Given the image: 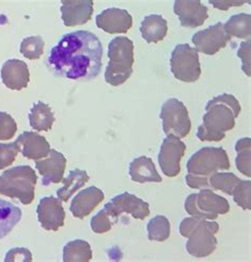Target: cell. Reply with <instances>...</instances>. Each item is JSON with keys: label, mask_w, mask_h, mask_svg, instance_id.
I'll return each instance as SVG.
<instances>
[{"label": "cell", "mask_w": 251, "mask_h": 262, "mask_svg": "<svg viewBox=\"0 0 251 262\" xmlns=\"http://www.w3.org/2000/svg\"><path fill=\"white\" fill-rule=\"evenodd\" d=\"M103 47L90 31L78 30L63 35L50 49L47 67L57 76L71 80H91L101 72Z\"/></svg>", "instance_id": "1"}, {"label": "cell", "mask_w": 251, "mask_h": 262, "mask_svg": "<svg viewBox=\"0 0 251 262\" xmlns=\"http://www.w3.org/2000/svg\"><path fill=\"white\" fill-rule=\"evenodd\" d=\"M241 105L238 98L228 93L215 96L206 105L203 124L198 126L196 137L203 142H220L226 133L236 127Z\"/></svg>", "instance_id": "2"}, {"label": "cell", "mask_w": 251, "mask_h": 262, "mask_svg": "<svg viewBox=\"0 0 251 262\" xmlns=\"http://www.w3.org/2000/svg\"><path fill=\"white\" fill-rule=\"evenodd\" d=\"M219 231L220 225L217 222L195 217L185 218L179 225L180 234L188 238L186 244L188 253L196 258L208 257L216 250L215 235Z\"/></svg>", "instance_id": "3"}, {"label": "cell", "mask_w": 251, "mask_h": 262, "mask_svg": "<svg viewBox=\"0 0 251 262\" xmlns=\"http://www.w3.org/2000/svg\"><path fill=\"white\" fill-rule=\"evenodd\" d=\"M133 42L126 36L114 37L108 43V64L105 70L106 83L112 87L123 85L132 74L135 62Z\"/></svg>", "instance_id": "4"}, {"label": "cell", "mask_w": 251, "mask_h": 262, "mask_svg": "<svg viewBox=\"0 0 251 262\" xmlns=\"http://www.w3.org/2000/svg\"><path fill=\"white\" fill-rule=\"evenodd\" d=\"M36 183L37 176L31 166H15L0 176V194L18 199L24 205H29L34 200Z\"/></svg>", "instance_id": "5"}, {"label": "cell", "mask_w": 251, "mask_h": 262, "mask_svg": "<svg viewBox=\"0 0 251 262\" xmlns=\"http://www.w3.org/2000/svg\"><path fill=\"white\" fill-rule=\"evenodd\" d=\"M189 215L199 219L216 220L219 215H226L230 210L229 202L209 188L198 193H191L185 202Z\"/></svg>", "instance_id": "6"}, {"label": "cell", "mask_w": 251, "mask_h": 262, "mask_svg": "<svg viewBox=\"0 0 251 262\" xmlns=\"http://www.w3.org/2000/svg\"><path fill=\"white\" fill-rule=\"evenodd\" d=\"M230 168L228 154L222 147H203L188 161L187 170L191 174L207 176Z\"/></svg>", "instance_id": "7"}, {"label": "cell", "mask_w": 251, "mask_h": 262, "mask_svg": "<svg viewBox=\"0 0 251 262\" xmlns=\"http://www.w3.org/2000/svg\"><path fill=\"white\" fill-rule=\"evenodd\" d=\"M170 62L174 77L185 83H194L202 74L198 52L189 43L175 46Z\"/></svg>", "instance_id": "8"}, {"label": "cell", "mask_w": 251, "mask_h": 262, "mask_svg": "<svg viewBox=\"0 0 251 262\" xmlns=\"http://www.w3.org/2000/svg\"><path fill=\"white\" fill-rule=\"evenodd\" d=\"M160 119L166 136L172 135L182 139L190 134L192 124L189 112L186 105L178 98H169L162 104Z\"/></svg>", "instance_id": "9"}, {"label": "cell", "mask_w": 251, "mask_h": 262, "mask_svg": "<svg viewBox=\"0 0 251 262\" xmlns=\"http://www.w3.org/2000/svg\"><path fill=\"white\" fill-rule=\"evenodd\" d=\"M103 209L113 223L117 222L122 214H129L137 220H143L150 214L148 203L129 192H123L113 196L104 205Z\"/></svg>", "instance_id": "10"}, {"label": "cell", "mask_w": 251, "mask_h": 262, "mask_svg": "<svg viewBox=\"0 0 251 262\" xmlns=\"http://www.w3.org/2000/svg\"><path fill=\"white\" fill-rule=\"evenodd\" d=\"M187 146L179 138L169 135L161 146L158 155L159 165L166 177H176L180 172V161L186 154Z\"/></svg>", "instance_id": "11"}, {"label": "cell", "mask_w": 251, "mask_h": 262, "mask_svg": "<svg viewBox=\"0 0 251 262\" xmlns=\"http://www.w3.org/2000/svg\"><path fill=\"white\" fill-rule=\"evenodd\" d=\"M230 40L231 36L225 32L224 24L222 23H217L205 30L198 31L192 36V42L195 45L197 52L207 55L216 54Z\"/></svg>", "instance_id": "12"}, {"label": "cell", "mask_w": 251, "mask_h": 262, "mask_svg": "<svg viewBox=\"0 0 251 262\" xmlns=\"http://www.w3.org/2000/svg\"><path fill=\"white\" fill-rule=\"evenodd\" d=\"M36 212L40 224L45 231L56 232L65 223L66 212L62 201L53 195L42 198Z\"/></svg>", "instance_id": "13"}, {"label": "cell", "mask_w": 251, "mask_h": 262, "mask_svg": "<svg viewBox=\"0 0 251 262\" xmlns=\"http://www.w3.org/2000/svg\"><path fill=\"white\" fill-rule=\"evenodd\" d=\"M174 13L185 28H197L208 19V8L200 0H176Z\"/></svg>", "instance_id": "14"}, {"label": "cell", "mask_w": 251, "mask_h": 262, "mask_svg": "<svg viewBox=\"0 0 251 262\" xmlns=\"http://www.w3.org/2000/svg\"><path fill=\"white\" fill-rule=\"evenodd\" d=\"M95 25L109 34H120L130 30L132 17L124 9L108 8L96 15Z\"/></svg>", "instance_id": "15"}, {"label": "cell", "mask_w": 251, "mask_h": 262, "mask_svg": "<svg viewBox=\"0 0 251 262\" xmlns=\"http://www.w3.org/2000/svg\"><path fill=\"white\" fill-rule=\"evenodd\" d=\"M67 165V159L62 152L51 149L48 159L35 161V167L43 177L42 184L48 186L50 184H59L63 181Z\"/></svg>", "instance_id": "16"}, {"label": "cell", "mask_w": 251, "mask_h": 262, "mask_svg": "<svg viewBox=\"0 0 251 262\" xmlns=\"http://www.w3.org/2000/svg\"><path fill=\"white\" fill-rule=\"evenodd\" d=\"M62 20L66 27L87 24L93 13L92 0H62Z\"/></svg>", "instance_id": "17"}, {"label": "cell", "mask_w": 251, "mask_h": 262, "mask_svg": "<svg viewBox=\"0 0 251 262\" xmlns=\"http://www.w3.org/2000/svg\"><path fill=\"white\" fill-rule=\"evenodd\" d=\"M0 76L4 85L11 90H22L28 87L30 72L28 64L21 60L12 58L4 62Z\"/></svg>", "instance_id": "18"}, {"label": "cell", "mask_w": 251, "mask_h": 262, "mask_svg": "<svg viewBox=\"0 0 251 262\" xmlns=\"http://www.w3.org/2000/svg\"><path fill=\"white\" fill-rule=\"evenodd\" d=\"M104 192L95 186L83 189L74 196L70 204L71 214L75 218L84 219L89 216L100 203L104 201Z\"/></svg>", "instance_id": "19"}, {"label": "cell", "mask_w": 251, "mask_h": 262, "mask_svg": "<svg viewBox=\"0 0 251 262\" xmlns=\"http://www.w3.org/2000/svg\"><path fill=\"white\" fill-rule=\"evenodd\" d=\"M15 143L18 146L20 152L29 160L37 161L44 159L49 156L50 150H51L46 138L34 131H25Z\"/></svg>", "instance_id": "20"}, {"label": "cell", "mask_w": 251, "mask_h": 262, "mask_svg": "<svg viewBox=\"0 0 251 262\" xmlns=\"http://www.w3.org/2000/svg\"><path fill=\"white\" fill-rule=\"evenodd\" d=\"M129 176L133 182L138 183H160L162 181L153 160L147 157H139L130 162Z\"/></svg>", "instance_id": "21"}, {"label": "cell", "mask_w": 251, "mask_h": 262, "mask_svg": "<svg viewBox=\"0 0 251 262\" xmlns=\"http://www.w3.org/2000/svg\"><path fill=\"white\" fill-rule=\"evenodd\" d=\"M167 21L161 15L152 14L143 18L140 26L142 38L148 43H158L163 40L167 34Z\"/></svg>", "instance_id": "22"}, {"label": "cell", "mask_w": 251, "mask_h": 262, "mask_svg": "<svg viewBox=\"0 0 251 262\" xmlns=\"http://www.w3.org/2000/svg\"><path fill=\"white\" fill-rule=\"evenodd\" d=\"M88 181H89V176L85 170H81L79 168H74L70 170L67 178L63 179L62 182L64 185L61 188H59L56 191L57 198L63 202H67Z\"/></svg>", "instance_id": "23"}, {"label": "cell", "mask_w": 251, "mask_h": 262, "mask_svg": "<svg viewBox=\"0 0 251 262\" xmlns=\"http://www.w3.org/2000/svg\"><path fill=\"white\" fill-rule=\"evenodd\" d=\"M54 121L55 117L51 107L44 102L35 103L29 112L30 126L36 131L50 130Z\"/></svg>", "instance_id": "24"}, {"label": "cell", "mask_w": 251, "mask_h": 262, "mask_svg": "<svg viewBox=\"0 0 251 262\" xmlns=\"http://www.w3.org/2000/svg\"><path fill=\"white\" fill-rule=\"evenodd\" d=\"M22 209L12 202L0 199V240L7 237L22 219Z\"/></svg>", "instance_id": "25"}, {"label": "cell", "mask_w": 251, "mask_h": 262, "mask_svg": "<svg viewBox=\"0 0 251 262\" xmlns=\"http://www.w3.org/2000/svg\"><path fill=\"white\" fill-rule=\"evenodd\" d=\"M92 259L90 244L85 240H72L63 249L64 262H88Z\"/></svg>", "instance_id": "26"}, {"label": "cell", "mask_w": 251, "mask_h": 262, "mask_svg": "<svg viewBox=\"0 0 251 262\" xmlns=\"http://www.w3.org/2000/svg\"><path fill=\"white\" fill-rule=\"evenodd\" d=\"M224 30L230 36L242 39H250L251 36V16L250 14L240 13L232 15L224 25Z\"/></svg>", "instance_id": "27"}, {"label": "cell", "mask_w": 251, "mask_h": 262, "mask_svg": "<svg viewBox=\"0 0 251 262\" xmlns=\"http://www.w3.org/2000/svg\"><path fill=\"white\" fill-rule=\"evenodd\" d=\"M171 224L164 216H156L147 223V237L150 241L163 242L170 238Z\"/></svg>", "instance_id": "28"}, {"label": "cell", "mask_w": 251, "mask_h": 262, "mask_svg": "<svg viewBox=\"0 0 251 262\" xmlns=\"http://www.w3.org/2000/svg\"><path fill=\"white\" fill-rule=\"evenodd\" d=\"M236 150L238 157L236 159V164L239 171L244 176L251 177V140L250 138H243L239 140L236 144Z\"/></svg>", "instance_id": "29"}, {"label": "cell", "mask_w": 251, "mask_h": 262, "mask_svg": "<svg viewBox=\"0 0 251 262\" xmlns=\"http://www.w3.org/2000/svg\"><path fill=\"white\" fill-rule=\"evenodd\" d=\"M241 181V179L238 178L232 172H215L209 177L210 187L216 190H221L229 195L232 194V191L236 185Z\"/></svg>", "instance_id": "30"}, {"label": "cell", "mask_w": 251, "mask_h": 262, "mask_svg": "<svg viewBox=\"0 0 251 262\" xmlns=\"http://www.w3.org/2000/svg\"><path fill=\"white\" fill-rule=\"evenodd\" d=\"M45 41L42 36H28L21 42V53L27 59L35 60L43 55Z\"/></svg>", "instance_id": "31"}, {"label": "cell", "mask_w": 251, "mask_h": 262, "mask_svg": "<svg viewBox=\"0 0 251 262\" xmlns=\"http://www.w3.org/2000/svg\"><path fill=\"white\" fill-rule=\"evenodd\" d=\"M231 195L234 202L243 209H251V182L249 180H241L234 187Z\"/></svg>", "instance_id": "32"}, {"label": "cell", "mask_w": 251, "mask_h": 262, "mask_svg": "<svg viewBox=\"0 0 251 262\" xmlns=\"http://www.w3.org/2000/svg\"><path fill=\"white\" fill-rule=\"evenodd\" d=\"M20 148L15 142L9 144L0 143V170L11 166Z\"/></svg>", "instance_id": "33"}, {"label": "cell", "mask_w": 251, "mask_h": 262, "mask_svg": "<svg viewBox=\"0 0 251 262\" xmlns=\"http://www.w3.org/2000/svg\"><path fill=\"white\" fill-rule=\"evenodd\" d=\"M17 131V124L9 113L0 111V141L11 140Z\"/></svg>", "instance_id": "34"}, {"label": "cell", "mask_w": 251, "mask_h": 262, "mask_svg": "<svg viewBox=\"0 0 251 262\" xmlns=\"http://www.w3.org/2000/svg\"><path fill=\"white\" fill-rule=\"evenodd\" d=\"M113 222L104 211V209L100 210L95 216L92 217L90 221L91 231L95 234H105L109 232L112 227Z\"/></svg>", "instance_id": "35"}, {"label": "cell", "mask_w": 251, "mask_h": 262, "mask_svg": "<svg viewBox=\"0 0 251 262\" xmlns=\"http://www.w3.org/2000/svg\"><path fill=\"white\" fill-rule=\"evenodd\" d=\"M251 41L249 40H245L240 45V48L238 50V57L241 58L242 60V69L244 71V73L250 77L251 76Z\"/></svg>", "instance_id": "36"}, {"label": "cell", "mask_w": 251, "mask_h": 262, "mask_svg": "<svg viewBox=\"0 0 251 262\" xmlns=\"http://www.w3.org/2000/svg\"><path fill=\"white\" fill-rule=\"evenodd\" d=\"M32 253L26 248H14L7 252L5 262H32Z\"/></svg>", "instance_id": "37"}, {"label": "cell", "mask_w": 251, "mask_h": 262, "mask_svg": "<svg viewBox=\"0 0 251 262\" xmlns=\"http://www.w3.org/2000/svg\"><path fill=\"white\" fill-rule=\"evenodd\" d=\"M186 183L192 189H207L210 188L209 177L207 176H195V174H187Z\"/></svg>", "instance_id": "38"}, {"label": "cell", "mask_w": 251, "mask_h": 262, "mask_svg": "<svg viewBox=\"0 0 251 262\" xmlns=\"http://www.w3.org/2000/svg\"><path fill=\"white\" fill-rule=\"evenodd\" d=\"M209 4L219 10L227 11L232 7H242L246 4V2H239V0H209Z\"/></svg>", "instance_id": "39"}]
</instances>
